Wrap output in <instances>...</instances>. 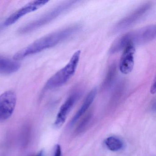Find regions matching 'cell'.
I'll list each match as a JSON object with an SVG mask.
<instances>
[{
	"label": "cell",
	"mask_w": 156,
	"mask_h": 156,
	"mask_svg": "<svg viewBox=\"0 0 156 156\" xmlns=\"http://www.w3.org/2000/svg\"><path fill=\"white\" fill-rule=\"evenodd\" d=\"M80 29V25L75 24L42 37L16 53L13 56V60L20 61L32 55L54 47L75 34Z\"/></svg>",
	"instance_id": "cell-1"
},
{
	"label": "cell",
	"mask_w": 156,
	"mask_h": 156,
	"mask_svg": "<svg viewBox=\"0 0 156 156\" xmlns=\"http://www.w3.org/2000/svg\"><path fill=\"white\" fill-rule=\"evenodd\" d=\"M155 25H148L132 31L129 32L118 37L110 46L109 53H116L129 45L144 44L154 40L156 38Z\"/></svg>",
	"instance_id": "cell-2"
},
{
	"label": "cell",
	"mask_w": 156,
	"mask_h": 156,
	"mask_svg": "<svg viewBox=\"0 0 156 156\" xmlns=\"http://www.w3.org/2000/svg\"><path fill=\"white\" fill-rule=\"evenodd\" d=\"M79 1H69L58 5L40 18L21 27L19 30V33L22 34H27L48 24L60 15L71 9Z\"/></svg>",
	"instance_id": "cell-3"
},
{
	"label": "cell",
	"mask_w": 156,
	"mask_h": 156,
	"mask_svg": "<svg viewBox=\"0 0 156 156\" xmlns=\"http://www.w3.org/2000/svg\"><path fill=\"white\" fill-rule=\"evenodd\" d=\"M81 51H77L71 57L69 62L51 77L45 84L47 89H54L62 86L73 76L79 63Z\"/></svg>",
	"instance_id": "cell-4"
},
{
	"label": "cell",
	"mask_w": 156,
	"mask_h": 156,
	"mask_svg": "<svg viewBox=\"0 0 156 156\" xmlns=\"http://www.w3.org/2000/svg\"><path fill=\"white\" fill-rule=\"evenodd\" d=\"M152 3L146 2L140 6L129 14L121 19L113 28L114 33L122 31L137 23L149 13L152 7Z\"/></svg>",
	"instance_id": "cell-5"
},
{
	"label": "cell",
	"mask_w": 156,
	"mask_h": 156,
	"mask_svg": "<svg viewBox=\"0 0 156 156\" xmlns=\"http://www.w3.org/2000/svg\"><path fill=\"white\" fill-rule=\"evenodd\" d=\"M16 102L17 96L13 91H6L0 96V121H5L11 116Z\"/></svg>",
	"instance_id": "cell-6"
},
{
	"label": "cell",
	"mask_w": 156,
	"mask_h": 156,
	"mask_svg": "<svg viewBox=\"0 0 156 156\" xmlns=\"http://www.w3.org/2000/svg\"><path fill=\"white\" fill-rule=\"evenodd\" d=\"M49 2L46 0L34 1L29 2L11 15L3 23L4 26L12 25L24 15L37 10Z\"/></svg>",
	"instance_id": "cell-7"
},
{
	"label": "cell",
	"mask_w": 156,
	"mask_h": 156,
	"mask_svg": "<svg viewBox=\"0 0 156 156\" xmlns=\"http://www.w3.org/2000/svg\"><path fill=\"white\" fill-rule=\"evenodd\" d=\"M80 95L81 92L80 91H75L69 96L64 103L62 105L55 122V126L56 127H60L63 125L68 114L73 108L78 98L80 97Z\"/></svg>",
	"instance_id": "cell-8"
},
{
	"label": "cell",
	"mask_w": 156,
	"mask_h": 156,
	"mask_svg": "<svg viewBox=\"0 0 156 156\" xmlns=\"http://www.w3.org/2000/svg\"><path fill=\"white\" fill-rule=\"evenodd\" d=\"M119 61V68L124 74L131 73L134 66V56L136 49L135 46L129 45L124 49Z\"/></svg>",
	"instance_id": "cell-9"
},
{
	"label": "cell",
	"mask_w": 156,
	"mask_h": 156,
	"mask_svg": "<svg viewBox=\"0 0 156 156\" xmlns=\"http://www.w3.org/2000/svg\"><path fill=\"white\" fill-rule=\"evenodd\" d=\"M97 87H94L88 93V94L86 97L84 101L81 105V107L77 111L76 114L75 115L73 119L71 120V123H70V125L71 126L74 125L75 123L87 111V109L92 105L95 98L97 94Z\"/></svg>",
	"instance_id": "cell-10"
},
{
	"label": "cell",
	"mask_w": 156,
	"mask_h": 156,
	"mask_svg": "<svg viewBox=\"0 0 156 156\" xmlns=\"http://www.w3.org/2000/svg\"><path fill=\"white\" fill-rule=\"evenodd\" d=\"M15 61L0 55V73L8 75L17 72L21 65Z\"/></svg>",
	"instance_id": "cell-11"
},
{
	"label": "cell",
	"mask_w": 156,
	"mask_h": 156,
	"mask_svg": "<svg viewBox=\"0 0 156 156\" xmlns=\"http://www.w3.org/2000/svg\"><path fill=\"white\" fill-rule=\"evenodd\" d=\"M116 73V66L115 64H112L108 70L105 78L103 82L102 87L104 89L108 88L112 86L115 79Z\"/></svg>",
	"instance_id": "cell-12"
},
{
	"label": "cell",
	"mask_w": 156,
	"mask_h": 156,
	"mask_svg": "<svg viewBox=\"0 0 156 156\" xmlns=\"http://www.w3.org/2000/svg\"><path fill=\"white\" fill-rule=\"evenodd\" d=\"M105 144L107 147L113 151H118L123 147V142L118 138L110 136L106 139Z\"/></svg>",
	"instance_id": "cell-13"
},
{
	"label": "cell",
	"mask_w": 156,
	"mask_h": 156,
	"mask_svg": "<svg viewBox=\"0 0 156 156\" xmlns=\"http://www.w3.org/2000/svg\"><path fill=\"white\" fill-rule=\"evenodd\" d=\"M90 119V117L87 116L86 117V118H85L83 119V122H81L80 126L77 127V130L78 132L83 131V129H84V128L88 124V122H89V120Z\"/></svg>",
	"instance_id": "cell-14"
},
{
	"label": "cell",
	"mask_w": 156,
	"mask_h": 156,
	"mask_svg": "<svg viewBox=\"0 0 156 156\" xmlns=\"http://www.w3.org/2000/svg\"><path fill=\"white\" fill-rule=\"evenodd\" d=\"M62 156V149H61V146L59 144H57L55 147L54 156Z\"/></svg>",
	"instance_id": "cell-15"
},
{
	"label": "cell",
	"mask_w": 156,
	"mask_h": 156,
	"mask_svg": "<svg viewBox=\"0 0 156 156\" xmlns=\"http://www.w3.org/2000/svg\"><path fill=\"white\" fill-rule=\"evenodd\" d=\"M150 92L151 94H155L156 93V79H154L151 87Z\"/></svg>",
	"instance_id": "cell-16"
},
{
	"label": "cell",
	"mask_w": 156,
	"mask_h": 156,
	"mask_svg": "<svg viewBox=\"0 0 156 156\" xmlns=\"http://www.w3.org/2000/svg\"><path fill=\"white\" fill-rule=\"evenodd\" d=\"M36 156H43V151H41V152L38 153Z\"/></svg>",
	"instance_id": "cell-17"
},
{
	"label": "cell",
	"mask_w": 156,
	"mask_h": 156,
	"mask_svg": "<svg viewBox=\"0 0 156 156\" xmlns=\"http://www.w3.org/2000/svg\"><path fill=\"white\" fill-rule=\"evenodd\" d=\"M3 27H4L3 24H1V25H0V31L1 30H2V28Z\"/></svg>",
	"instance_id": "cell-18"
}]
</instances>
